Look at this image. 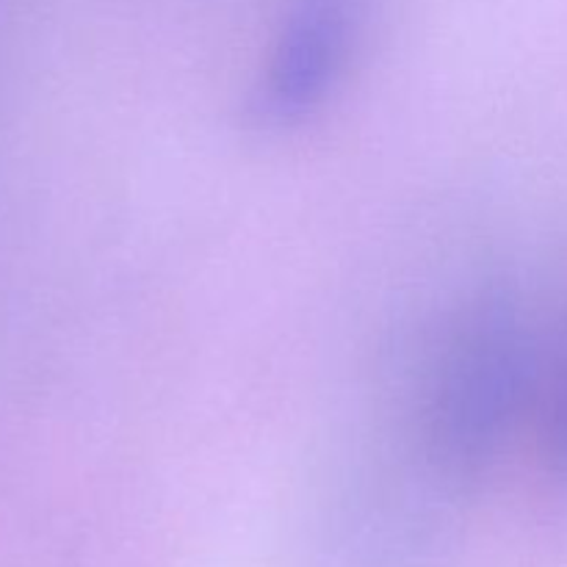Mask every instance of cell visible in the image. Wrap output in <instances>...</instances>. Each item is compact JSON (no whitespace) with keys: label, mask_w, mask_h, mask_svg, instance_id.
Here are the masks:
<instances>
[{"label":"cell","mask_w":567,"mask_h":567,"mask_svg":"<svg viewBox=\"0 0 567 567\" xmlns=\"http://www.w3.org/2000/svg\"><path fill=\"white\" fill-rule=\"evenodd\" d=\"M548 371L551 374H548L546 388H540L543 454H546V460L557 474L567 476V336L559 343V352Z\"/></svg>","instance_id":"obj_3"},{"label":"cell","mask_w":567,"mask_h":567,"mask_svg":"<svg viewBox=\"0 0 567 567\" xmlns=\"http://www.w3.org/2000/svg\"><path fill=\"white\" fill-rule=\"evenodd\" d=\"M540 393V358L524 313L482 291L446 321L415 402L424 463L449 482L476 480L502 454Z\"/></svg>","instance_id":"obj_1"},{"label":"cell","mask_w":567,"mask_h":567,"mask_svg":"<svg viewBox=\"0 0 567 567\" xmlns=\"http://www.w3.org/2000/svg\"><path fill=\"white\" fill-rule=\"evenodd\" d=\"M352 39L349 0H297L282 22L255 89L266 125H293L319 109L347 64Z\"/></svg>","instance_id":"obj_2"}]
</instances>
